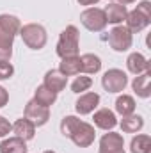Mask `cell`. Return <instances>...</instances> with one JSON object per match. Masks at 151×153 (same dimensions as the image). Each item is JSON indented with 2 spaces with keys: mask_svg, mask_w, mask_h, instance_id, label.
Instances as JSON below:
<instances>
[{
  "mask_svg": "<svg viewBox=\"0 0 151 153\" xmlns=\"http://www.w3.org/2000/svg\"><path fill=\"white\" fill-rule=\"evenodd\" d=\"M80 23L91 30V32H101L107 27V18H105V11L100 7H87L85 11H82L80 14Z\"/></svg>",
  "mask_w": 151,
  "mask_h": 153,
  "instance_id": "5",
  "label": "cell"
},
{
  "mask_svg": "<svg viewBox=\"0 0 151 153\" xmlns=\"http://www.w3.org/2000/svg\"><path fill=\"white\" fill-rule=\"evenodd\" d=\"M100 153H126V152H124V148H121V150H115V152H100Z\"/></svg>",
  "mask_w": 151,
  "mask_h": 153,
  "instance_id": "32",
  "label": "cell"
},
{
  "mask_svg": "<svg viewBox=\"0 0 151 153\" xmlns=\"http://www.w3.org/2000/svg\"><path fill=\"white\" fill-rule=\"evenodd\" d=\"M91 85H93V78H91V76L80 75V76H76L75 80H73V84H71V91L76 93V94H82V93L89 91Z\"/></svg>",
  "mask_w": 151,
  "mask_h": 153,
  "instance_id": "26",
  "label": "cell"
},
{
  "mask_svg": "<svg viewBox=\"0 0 151 153\" xmlns=\"http://www.w3.org/2000/svg\"><path fill=\"white\" fill-rule=\"evenodd\" d=\"M109 45L114 52H126L133 45V34L124 25H115L109 32Z\"/></svg>",
  "mask_w": 151,
  "mask_h": 153,
  "instance_id": "7",
  "label": "cell"
},
{
  "mask_svg": "<svg viewBox=\"0 0 151 153\" xmlns=\"http://www.w3.org/2000/svg\"><path fill=\"white\" fill-rule=\"evenodd\" d=\"M11 132H13V125L9 123V119H5L4 116H0V139L7 137Z\"/></svg>",
  "mask_w": 151,
  "mask_h": 153,
  "instance_id": "28",
  "label": "cell"
},
{
  "mask_svg": "<svg viewBox=\"0 0 151 153\" xmlns=\"http://www.w3.org/2000/svg\"><path fill=\"white\" fill-rule=\"evenodd\" d=\"M13 134L20 139H23V141H32L34 135H36V126L29 119L20 117L13 123Z\"/></svg>",
  "mask_w": 151,
  "mask_h": 153,
  "instance_id": "15",
  "label": "cell"
},
{
  "mask_svg": "<svg viewBox=\"0 0 151 153\" xmlns=\"http://www.w3.org/2000/svg\"><path fill=\"white\" fill-rule=\"evenodd\" d=\"M20 36H21V41L30 50H41V48H44V45L48 41L46 29L41 23H27V25H21Z\"/></svg>",
  "mask_w": 151,
  "mask_h": 153,
  "instance_id": "4",
  "label": "cell"
},
{
  "mask_svg": "<svg viewBox=\"0 0 151 153\" xmlns=\"http://www.w3.org/2000/svg\"><path fill=\"white\" fill-rule=\"evenodd\" d=\"M61 132L64 137L71 139L78 148H89L96 139L94 125H89L76 116H64L61 121Z\"/></svg>",
  "mask_w": 151,
  "mask_h": 153,
  "instance_id": "1",
  "label": "cell"
},
{
  "mask_svg": "<svg viewBox=\"0 0 151 153\" xmlns=\"http://www.w3.org/2000/svg\"><path fill=\"white\" fill-rule=\"evenodd\" d=\"M48 89H52L53 93H61V91H64L66 89V85H68V76L62 75L59 70H48L46 73H44V82H43Z\"/></svg>",
  "mask_w": 151,
  "mask_h": 153,
  "instance_id": "11",
  "label": "cell"
},
{
  "mask_svg": "<svg viewBox=\"0 0 151 153\" xmlns=\"http://www.w3.org/2000/svg\"><path fill=\"white\" fill-rule=\"evenodd\" d=\"M132 153H151V137L146 134H137L130 143Z\"/></svg>",
  "mask_w": 151,
  "mask_h": 153,
  "instance_id": "24",
  "label": "cell"
},
{
  "mask_svg": "<svg viewBox=\"0 0 151 153\" xmlns=\"http://www.w3.org/2000/svg\"><path fill=\"white\" fill-rule=\"evenodd\" d=\"M124 22H126L124 27H126L132 34L142 32V30L151 23V2L150 0L139 2L137 7L126 14V20H124Z\"/></svg>",
  "mask_w": 151,
  "mask_h": 153,
  "instance_id": "2",
  "label": "cell"
},
{
  "mask_svg": "<svg viewBox=\"0 0 151 153\" xmlns=\"http://www.w3.org/2000/svg\"><path fill=\"white\" fill-rule=\"evenodd\" d=\"M14 75V66L11 62H0V80H9Z\"/></svg>",
  "mask_w": 151,
  "mask_h": 153,
  "instance_id": "27",
  "label": "cell"
},
{
  "mask_svg": "<svg viewBox=\"0 0 151 153\" xmlns=\"http://www.w3.org/2000/svg\"><path fill=\"white\" fill-rule=\"evenodd\" d=\"M0 153H29L27 148V141L13 135V137H5L0 143Z\"/></svg>",
  "mask_w": 151,
  "mask_h": 153,
  "instance_id": "18",
  "label": "cell"
},
{
  "mask_svg": "<svg viewBox=\"0 0 151 153\" xmlns=\"http://www.w3.org/2000/svg\"><path fill=\"white\" fill-rule=\"evenodd\" d=\"M119 125H121V130L124 134H137L144 126V117L133 112V114H130V116H123V119H121Z\"/></svg>",
  "mask_w": 151,
  "mask_h": 153,
  "instance_id": "20",
  "label": "cell"
},
{
  "mask_svg": "<svg viewBox=\"0 0 151 153\" xmlns=\"http://www.w3.org/2000/svg\"><path fill=\"white\" fill-rule=\"evenodd\" d=\"M121 148H124V139L117 132L109 130L100 139V152H115V150H121Z\"/></svg>",
  "mask_w": 151,
  "mask_h": 153,
  "instance_id": "14",
  "label": "cell"
},
{
  "mask_svg": "<svg viewBox=\"0 0 151 153\" xmlns=\"http://www.w3.org/2000/svg\"><path fill=\"white\" fill-rule=\"evenodd\" d=\"M101 85L107 93H123L128 85V75L119 68L107 70L101 76Z\"/></svg>",
  "mask_w": 151,
  "mask_h": 153,
  "instance_id": "6",
  "label": "cell"
},
{
  "mask_svg": "<svg viewBox=\"0 0 151 153\" xmlns=\"http://www.w3.org/2000/svg\"><path fill=\"white\" fill-rule=\"evenodd\" d=\"M0 29H4L5 32H9L13 36H18L21 23L14 14H0Z\"/></svg>",
  "mask_w": 151,
  "mask_h": 153,
  "instance_id": "25",
  "label": "cell"
},
{
  "mask_svg": "<svg viewBox=\"0 0 151 153\" xmlns=\"http://www.w3.org/2000/svg\"><path fill=\"white\" fill-rule=\"evenodd\" d=\"M103 11H105L107 23H112V25H121V23L126 20V14H128V9H126V5H123V4H117V2L109 4V5H107Z\"/></svg>",
  "mask_w": 151,
  "mask_h": 153,
  "instance_id": "13",
  "label": "cell"
},
{
  "mask_svg": "<svg viewBox=\"0 0 151 153\" xmlns=\"http://www.w3.org/2000/svg\"><path fill=\"white\" fill-rule=\"evenodd\" d=\"M101 70V59L96 53H84L80 55V71L85 75H96Z\"/></svg>",
  "mask_w": 151,
  "mask_h": 153,
  "instance_id": "17",
  "label": "cell"
},
{
  "mask_svg": "<svg viewBox=\"0 0 151 153\" xmlns=\"http://www.w3.org/2000/svg\"><path fill=\"white\" fill-rule=\"evenodd\" d=\"M126 68H128L130 73H133V75L137 76V75H142V73L150 71L151 64H150V61H148L142 53L133 52V53H130L128 59H126Z\"/></svg>",
  "mask_w": 151,
  "mask_h": 153,
  "instance_id": "10",
  "label": "cell"
},
{
  "mask_svg": "<svg viewBox=\"0 0 151 153\" xmlns=\"http://www.w3.org/2000/svg\"><path fill=\"white\" fill-rule=\"evenodd\" d=\"M43 153H55L53 150H46V152H43Z\"/></svg>",
  "mask_w": 151,
  "mask_h": 153,
  "instance_id": "33",
  "label": "cell"
},
{
  "mask_svg": "<svg viewBox=\"0 0 151 153\" xmlns=\"http://www.w3.org/2000/svg\"><path fill=\"white\" fill-rule=\"evenodd\" d=\"M135 107H137V103H135L133 96H130V94H121L115 100V112L119 116L133 114L135 112Z\"/></svg>",
  "mask_w": 151,
  "mask_h": 153,
  "instance_id": "23",
  "label": "cell"
},
{
  "mask_svg": "<svg viewBox=\"0 0 151 153\" xmlns=\"http://www.w3.org/2000/svg\"><path fill=\"white\" fill-rule=\"evenodd\" d=\"M117 4H123V5H128V4H133V2H137V0H115Z\"/></svg>",
  "mask_w": 151,
  "mask_h": 153,
  "instance_id": "31",
  "label": "cell"
},
{
  "mask_svg": "<svg viewBox=\"0 0 151 153\" xmlns=\"http://www.w3.org/2000/svg\"><path fill=\"white\" fill-rule=\"evenodd\" d=\"M7 102H9V93H7V89H5V87H2V85H0V109H2V107H5V105H7Z\"/></svg>",
  "mask_w": 151,
  "mask_h": 153,
  "instance_id": "29",
  "label": "cell"
},
{
  "mask_svg": "<svg viewBox=\"0 0 151 153\" xmlns=\"http://www.w3.org/2000/svg\"><path fill=\"white\" fill-rule=\"evenodd\" d=\"M57 55L61 59L64 57H75L80 52V34H78V29L75 25H68L57 41Z\"/></svg>",
  "mask_w": 151,
  "mask_h": 153,
  "instance_id": "3",
  "label": "cell"
},
{
  "mask_svg": "<svg viewBox=\"0 0 151 153\" xmlns=\"http://www.w3.org/2000/svg\"><path fill=\"white\" fill-rule=\"evenodd\" d=\"M93 119H94V126L100 128V130H105V132L114 130L115 125H117V117H115V114L110 109H100V111H96Z\"/></svg>",
  "mask_w": 151,
  "mask_h": 153,
  "instance_id": "12",
  "label": "cell"
},
{
  "mask_svg": "<svg viewBox=\"0 0 151 153\" xmlns=\"http://www.w3.org/2000/svg\"><path fill=\"white\" fill-rule=\"evenodd\" d=\"M112 2H115V0H112Z\"/></svg>",
  "mask_w": 151,
  "mask_h": 153,
  "instance_id": "34",
  "label": "cell"
},
{
  "mask_svg": "<svg viewBox=\"0 0 151 153\" xmlns=\"http://www.w3.org/2000/svg\"><path fill=\"white\" fill-rule=\"evenodd\" d=\"M80 5H87V7H91V5H96L100 0H76Z\"/></svg>",
  "mask_w": 151,
  "mask_h": 153,
  "instance_id": "30",
  "label": "cell"
},
{
  "mask_svg": "<svg viewBox=\"0 0 151 153\" xmlns=\"http://www.w3.org/2000/svg\"><path fill=\"white\" fill-rule=\"evenodd\" d=\"M14 38L16 36H13V34L5 32L4 29H0V62H11Z\"/></svg>",
  "mask_w": 151,
  "mask_h": 153,
  "instance_id": "19",
  "label": "cell"
},
{
  "mask_svg": "<svg viewBox=\"0 0 151 153\" xmlns=\"http://www.w3.org/2000/svg\"><path fill=\"white\" fill-rule=\"evenodd\" d=\"M23 117L29 119L34 126H43L50 119V107H43V105H39L36 100H30L25 105Z\"/></svg>",
  "mask_w": 151,
  "mask_h": 153,
  "instance_id": "8",
  "label": "cell"
},
{
  "mask_svg": "<svg viewBox=\"0 0 151 153\" xmlns=\"http://www.w3.org/2000/svg\"><path fill=\"white\" fill-rule=\"evenodd\" d=\"M32 100H36L39 105H43V107H52L57 102V93H53L44 84H41V85H38V89L34 91V98Z\"/></svg>",
  "mask_w": 151,
  "mask_h": 153,
  "instance_id": "21",
  "label": "cell"
},
{
  "mask_svg": "<svg viewBox=\"0 0 151 153\" xmlns=\"http://www.w3.org/2000/svg\"><path fill=\"white\" fill-rule=\"evenodd\" d=\"M57 70H59L62 75H66V76L80 75V55L61 59V64H59V68H57Z\"/></svg>",
  "mask_w": 151,
  "mask_h": 153,
  "instance_id": "22",
  "label": "cell"
},
{
  "mask_svg": "<svg viewBox=\"0 0 151 153\" xmlns=\"http://www.w3.org/2000/svg\"><path fill=\"white\" fill-rule=\"evenodd\" d=\"M98 105H100V94L98 93H82L75 103V111L80 116H87L93 114Z\"/></svg>",
  "mask_w": 151,
  "mask_h": 153,
  "instance_id": "9",
  "label": "cell"
},
{
  "mask_svg": "<svg viewBox=\"0 0 151 153\" xmlns=\"http://www.w3.org/2000/svg\"><path fill=\"white\" fill-rule=\"evenodd\" d=\"M132 89L137 96L141 98H150L151 96V71H146L142 75H137L132 82Z\"/></svg>",
  "mask_w": 151,
  "mask_h": 153,
  "instance_id": "16",
  "label": "cell"
}]
</instances>
